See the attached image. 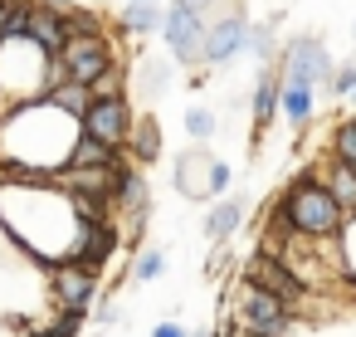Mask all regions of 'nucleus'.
<instances>
[{
  "label": "nucleus",
  "instance_id": "33",
  "mask_svg": "<svg viewBox=\"0 0 356 337\" xmlns=\"http://www.w3.org/2000/svg\"><path fill=\"white\" fill-rule=\"evenodd\" d=\"M234 191V166L229 162H220V157H210V176H205V196H229Z\"/></svg>",
  "mask_w": 356,
  "mask_h": 337
},
{
  "label": "nucleus",
  "instance_id": "8",
  "mask_svg": "<svg viewBox=\"0 0 356 337\" xmlns=\"http://www.w3.org/2000/svg\"><path fill=\"white\" fill-rule=\"evenodd\" d=\"M59 59H64V69H69V79H74V84H93L103 69H113V64H118V54H113L108 35H79V40H64Z\"/></svg>",
  "mask_w": 356,
  "mask_h": 337
},
{
  "label": "nucleus",
  "instance_id": "16",
  "mask_svg": "<svg viewBox=\"0 0 356 337\" xmlns=\"http://www.w3.org/2000/svg\"><path fill=\"white\" fill-rule=\"evenodd\" d=\"M171 176H176V191L186 201H205V176H210V152L205 147H186L171 157Z\"/></svg>",
  "mask_w": 356,
  "mask_h": 337
},
{
  "label": "nucleus",
  "instance_id": "4",
  "mask_svg": "<svg viewBox=\"0 0 356 337\" xmlns=\"http://www.w3.org/2000/svg\"><path fill=\"white\" fill-rule=\"evenodd\" d=\"M44 69H49V54L35 45V40H0V118L15 113L20 103H35L44 98Z\"/></svg>",
  "mask_w": 356,
  "mask_h": 337
},
{
  "label": "nucleus",
  "instance_id": "23",
  "mask_svg": "<svg viewBox=\"0 0 356 337\" xmlns=\"http://www.w3.org/2000/svg\"><path fill=\"white\" fill-rule=\"evenodd\" d=\"M113 162H122V147H108V142H98V137H88V132H79V142H74V152H69V166H64V171H88V166H113Z\"/></svg>",
  "mask_w": 356,
  "mask_h": 337
},
{
  "label": "nucleus",
  "instance_id": "31",
  "mask_svg": "<svg viewBox=\"0 0 356 337\" xmlns=\"http://www.w3.org/2000/svg\"><path fill=\"white\" fill-rule=\"evenodd\" d=\"M215 127H220V123H215V113H210L205 103H195V108H186V137H191L195 147H205V142L215 137Z\"/></svg>",
  "mask_w": 356,
  "mask_h": 337
},
{
  "label": "nucleus",
  "instance_id": "21",
  "mask_svg": "<svg viewBox=\"0 0 356 337\" xmlns=\"http://www.w3.org/2000/svg\"><path fill=\"white\" fill-rule=\"evenodd\" d=\"M171 79H176V69H171L161 54H147V59L137 64V74H132V88H137L142 103H156V98L171 88Z\"/></svg>",
  "mask_w": 356,
  "mask_h": 337
},
{
  "label": "nucleus",
  "instance_id": "40",
  "mask_svg": "<svg viewBox=\"0 0 356 337\" xmlns=\"http://www.w3.org/2000/svg\"><path fill=\"white\" fill-rule=\"evenodd\" d=\"M220 337H259V332H244V327H234V322H229V327H225Z\"/></svg>",
  "mask_w": 356,
  "mask_h": 337
},
{
  "label": "nucleus",
  "instance_id": "34",
  "mask_svg": "<svg viewBox=\"0 0 356 337\" xmlns=\"http://www.w3.org/2000/svg\"><path fill=\"white\" fill-rule=\"evenodd\" d=\"M171 6L191 10L195 20H215V15H229V10H239V0H171Z\"/></svg>",
  "mask_w": 356,
  "mask_h": 337
},
{
  "label": "nucleus",
  "instance_id": "45",
  "mask_svg": "<svg viewBox=\"0 0 356 337\" xmlns=\"http://www.w3.org/2000/svg\"><path fill=\"white\" fill-rule=\"evenodd\" d=\"M351 40H356V25H351Z\"/></svg>",
  "mask_w": 356,
  "mask_h": 337
},
{
  "label": "nucleus",
  "instance_id": "14",
  "mask_svg": "<svg viewBox=\"0 0 356 337\" xmlns=\"http://www.w3.org/2000/svg\"><path fill=\"white\" fill-rule=\"evenodd\" d=\"M113 210L127 215V225H132V244H142V235H147V215H152V186H147V176H142L137 166L122 176V186H118V196H113Z\"/></svg>",
  "mask_w": 356,
  "mask_h": 337
},
{
  "label": "nucleus",
  "instance_id": "10",
  "mask_svg": "<svg viewBox=\"0 0 356 337\" xmlns=\"http://www.w3.org/2000/svg\"><path fill=\"white\" fill-rule=\"evenodd\" d=\"M244 10H229V15H215L205 20V40H200V64H229L244 54Z\"/></svg>",
  "mask_w": 356,
  "mask_h": 337
},
{
  "label": "nucleus",
  "instance_id": "15",
  "mask_svg": "<svg viewBox=\"0 0 356 337\" xmlns=\"http://www.w3.org/2000/svg\"><path fill=\"white\" fill-rule=\"evenodd\" d=\"M278 88H283V74L268 64V69H259V79H254V98H249V118H254V147L264 142V132L273 127V118H278Z\"/></svg>",
  "mask_w": 356,
  "mask_h": 337
},
{
  "label": "nucleus",
  "instance_id": "7",
  "mask_svg": "<svg viewBox=\"0 0 356 337\" xmlns=\"http://www.w3.org/2000/svg\"><path fill=\"white\" fill-rule=\"evenodd\" d=\"M239 279H249V283H259L264 293L283 298L293 313H302V303H307V283H302V279L293 274V264H288V259H278V254H264V249H254V254L244 259Z\"/></svg>",
  "mask_w": 356,
  "mask_h": 337
},
{
  "label": "nucleus",
  "instance_id": "20",
  "mask_svg": "<svg viewBox=\"0 0 356 337\" xmlns=\"http://www.w3.org/2000/svg\"><path fill=\"white\" fill-rule=\"evenodd\" d=\"M312 113H317V93H312V88H302V84H283V88H278V118H283L293 132H307Z\"/></svg>",
  "mask_w": 356,
  "mask_h": 337
},
{
  "label": "nucleus",
  "instance_id": "12",
  "mask_svg": "<svg viewBox=\"0 0 356 337\" xmlns=\"http://www.w3.org/2000/svg\"><path fill=\"white\" fill-rule=\"evenodd\" d=\"M79 127L108 147H122L127 142V127H132V103L127 98H93L88 113L79 118Z\"/></svg>",
  "mask_w": 356,
  "mask_h": 337
},
{
  "label": "nucleus",
  "instance_id": "9",
  "mask_svg": "<svg viewBox=\"0 0 356 337\" xmlns=\"http://www.w3.org/2000/svg\"><path fill=\"white\" fill-rule=\"evenodd\" d=\"M171 49L176 64H200V40H205V20H195L191 10L181 6H166L161 10V30H156Z\"/></svg>",
  "mask_w": 356,
  "mask_h": 337
},
{
  "label": "nucleus",
  "instance_id": "11",
  "mask_svg": "<svg viewBox=\"0 0 356 337\" xmlns=\"http://www.w3.org/2000/svg\"><path fill=\"white\" fill-rule=\"evenodd\" d=\"M49 298H54V308H88L93 313V303H98V274H88L83 264H54L49 274Z\"/></svg>",
  "mask_w": 356,
  "mask_h": 337
},
{
  "label": "nucleus",
  "instance_id": "39",
  "mask_svg": "<svg viewBox=\"0 0 356 337\" xmlns=\"http://www.w3.org/2000/svg\"><path fill=\"white\" fill-rule=\"evenodd\" d=\"M0 337H20V322H6V318H0Z\"/></svg>",
  "mask_w": 356,
  "mask_h": 337
},
{
  "label": "nucleus",
  "instance_id": "3",
  "mask_svg": "<svg viewBox=\"0 0 356 337\" xmlns=\"http://www.w3.org/2000/svg\"><path fill=\"white\" fill-rule=\"evenodd\" d=\"M278 210L288 215L293 235H302V240H337V235H341V220H346V215H341V205L332 201V191L322 186L317 166L288 181V191H283Z\"/></svg>",
  "mask_w": 356,
  "mask_h": 337
},
{
  "label": "nucleus",
  "instance_id": "25",
  "mask_svg": "<svg viewBox=\"0 0 356 337\" xmlns=\"http://www.w3.org/2000/svg\"><path fill=\"white\" fill-rule=\"evenodd\" d=\"M166 264H171V254H166L161 244H147V249H137V259H132V269H127V283L147 288V283H156V279L166 274Z\"/></svg>",
  "mask_w": 356,
  "mask_h": 337
},
{
  "label": "nucleus",
  "instance_id": "6",
  "mask_svg": "<svg viewBox=\"0 0 356 337\" xmlns=\"http://www.w3.org/2000/svg\"><path fill=\"white\" fill-rule=\"evenodd\" d=\"M337 74V59L327 49L322 35H293L283 45V84H302V88H327Z\"/></svg>",
  "mask_w": 356,
  "mask_h": 337
},
{
  "label": "nucleus",
  "instance_id": "42",
  "mask_svg": "<svg viewBox=\"0 0 356 337\" xmlns=\"http://www.w3.org/2000/svg\"><path fill=\"white\" fill-rule=\"evenodd\" d=\"M44 6H59V10H69V6H79V0H44Z\"/></svg>",
  "mask_w": 356,
  "mask_h": 337
},
{
  "label": "nucleus",
  "instance_id": "37",
  "mask_svg": "<svg viewBox=\"0 0 356 337\" xmlns=\"http://www.w3.org/2000/svg\"><path fill=\"white\" fill-rule=\"evenodd\" d=\"M327 88H332V93H337V98H346V93H351V88H356V59H341V64H337V74H332V84H327Z\"/></svg>",
  "mask_w": 356,
  "mask_h": 337
},
{
  "label": "nucleus",
  "instance_id": "43",
  "mask_svg": "<svg viewBox=\"0 0 356 337\" xmlns=\"http://www.w3.org/2000/svg\"><path fill=\"white\" fill-rule=\"evenodd\" d=\"M341 103H346V108H351V113H356V88H351V93H346V98H341Z\"/></svg>",
  "mask_w": 356,
  "mask_h": 337
},
{
  "label": "nucleus",
  "instance_id": "1",
  "mask_svg": "<svg viewBox=\"0 0 356 337\" xmlns=\"http://www.w3.org/2000/svg\"><path fill=\"white\" fill-rule=\"evenodd\" d=\"M0 230L25 259L54 269V264L74 259L83 220L54 176L49 181H0Z\"/></svg>",
  "mask_w": 356,
  "mask_h": 337
},
{
  "label": "nucleus",
  "instance_id": "35",
  "mask_svg": "<svg viewBox=\"0 0 356 337\" xmlns=\"http://www.w3.org/2000/svg\"><path fill=\"white\" fill-rule=\"evenodd\" d=\"M337 254H341V274H351V279H356V215H346V220H341Z\"/></svg>",
  "mask_w": 356,
  "mask_h": 337
},
{
  "label": "nucleus",
  "instance_id": "13",
  "mask_svg": "<svg viewBox=\"0 0 356 337\" xmlns=\"http://www.w3.org/2000/svg\"><path fill=\"white\" fill-rule=\"evenodd\" d=\"M113 254H118V225H113V215L108 220H83L79 244H74V264H83L88 274H103V264Z\"/></svg>",
  "mask_w": 356,
  "mask_h": 337
},
{
  "label": "nucleus",
  "instance_id": "28",
  "mask_svg": "<svg viewBox=\"0 0 356 337\" xmlns=\"http://www.w3.org/2000/svg\"><path fill=\"white\" fill-rule=\"evenodd\" d=\"M44 98H49L59 113H69V118H83V113H88V103H93L88 84H74V79H69V84H59V88H54V93H44Z\"/></svg>",
  "mask_w": 356,
  "mask_h": 337
},
{
  "label": "nucleus",
  "instance_id": "26",
  "mask_svg": "<svg viewBox=\"0 0 356 337\" xmlns=\"http://www.w3.org/2000/svg\"><path fill=\"white\" fill-rule=\"evenodd\" d=\"M118 25H122V35L147 40V35H156V30H161V6H122Z\"/></svg>",
  "mask_w": 356,
  "mask_h": 337
},
{
  "label": "nucleus",
  "instance_id": "44",
  "mask_svg": "<svg viewBox=\"0 0 356 337\" xmlns=\"http://www.w3.org/2000/svg\"><path fill=\"white\" fill-rule=\"evenodd\" d=\"M127 6H161V0H127Z\"/></svg>",
  "mask_w": 356,
  "mask_h": 337
},
{
  "label": "nucleus",
  "instance_id": "38",
  "mask_svg": "<svg viewBox=\"0 0 356 337\" xmlns=\"http://www.w3.org/2000/svg\"><path fill=\"white\" fill-rule=\"evenodd\" d=\"M186 332H191V327H186L181 318H166V322H156V327H152V337H186Z\"/></svg>",
  "mask_w": 356,
  "mask_h": 337
},
{
  "label": "nucleus",
  "instance_id": "2",
  "mask_svg": "<svg viewBox=\"0 0 356 337\" xmlns=\"http://www.w3.org/2000/svg\"><path fill=\"white\" fill-rule=\"evenodd\" d=\"M79 118L59 113L49 98L20 103L0 118V181H49L69 166V152L79 142Z\"/></svg>",
  "mask_w": 356,
  "mask_h": 337
},
{
  "label": "nucleus",
  "instance_id": "18",
  "mask_svg": "<svg viewBox=\"0 0 356 337\" xmlns=\"http://www.w3.org/2000/svg\"><path fill=\"white\" fill-rule=\"evenodd\" d=\"M25 40H35L44 54H59L64 49V10L35 0V6H30V25H25Z\"/></svg>",
  "mask_w": 356,
  "mask_h": 337
},
{
  "label": "nucleus",
  "instance_id": "17",
  "mask_svg": "<svg viewBox=\"0 0 356 337\" xmlns=\"http://www.w3.org/2000/svg\"><path fill=\"white\" fill-rule=\"evenodd\" d=\"M239 225H244V201L229 191V196H220V201L205 210L200 235H205V244H215V249H220V244H229V240H234V230H239Z\"/></svg>",
  "mask_w": 356,
  "mask_h": 337
},
{
  "label": "nucleus",
  "instance_id": "30",
  "mask_svg": "<svg viewBox=\"0 0 356 337\" xmlns=\"http://www.w3.org/2000/svg\"><path fill=\"white\" fill-rule=\"evenodd\" d=\"M127 84H132V69L113 64V69H103V74L88 84V93H93V98H127Z\"/></svg>",
  "mask_w": 356,
  "mask_h": 337
},
{
  "label": "nucleus",
  "instance_id": "5",
  "mask_svg": "<svg viewBox=\"0 0 356 337\" xmlns=\"http://www.w3.org/2000/svg\"><path fill=\"white\" fill-rule=\"evenodd\" d=\"M229 303H234V327H244V332H259V337H293L298 332V313L249 279L234 283Z\"/></svg>",
  "mask_w": 356,
  "mask_h": 337
},
{
  "label": "nucleus",
  "instance_id": "22",
  "mask_svg": "<svg viewBox=\"0 0 356 337\" xmlns=\"http://www.w3.org/2000/svg\"><path fill=\"white\" fill-rule=\"evenodd\" d=\"M317 176H322V186L332 191V201L341 205V215H356V171H346L341 162H317Z\"/></svg>",
  "mask_w": 356,
  "mask_h": 337
},
{
  "label": "nucleus",
  "instance_id": "36",
  "mask_svg": "<svg viewBox=\"0 0 356 337\" xmlns=\"http://www.w3.org/2000/svg\"><path fill=\"white\" fill-rule=\"evenodd\" d=\"M93 322H98V327L122 322V308H118V298H113V293H98V303H93Z\"/></svg>",
  "mask_w": 356,
  "mask_h": 337
},
{
  "label": "nucleus",
  "instance_id": "19",
  "mask_svg": "<svg viewBox=\"0 0 356 337\" xmlns=\"http://www.w3.org/2000/svg\"><path fill=\"white\" fill-rule=\"evenodd\" d=\"M156 157H161V123H156V113H132V127H127V162L152 166Z\"/></svg>",
  "mask_w": 356,
  "mask_h": 337
},
{
  "label": "nucleus",
  "instance_id": "29",
  "mask_svg": "<svg viewBox=\"0 0 356 337\" xmlns=\"http://www.w3.org/2000/svg\"><path fill=\"white\" fill-rule=\"evenodd\" d=\"M83 322H88V308H54V322H44L30 337H79Z\"/></svg>",
  "mask_w": 356,
  "mask_h": 337
},
{
  "label": "nucleus",
  "instance_id": "32",
  "mask_svg": "<svg viewBox=\"0 0 356 337\" xmlns=\"http://www.w3.org/2000/svg\"><path fill=\"white\" fill-rule=\"evenodd\" d=\"M79 35H103V20L83 6H69L64 10V40H79Z\"/></svg>",
  "mask_w": 356,
  "mask_h": 337
},
{
  "label": "nucleus",
  "instance_id": "27",
  "mask_svg": "<svg viewBox=\"0 0 356 337\" xmlns=\"http://www.w3.org/2000/svg\"><path fill=\"white\" fill-rule=\"evenodd\" d=\"M332 162H341L346 171H356V113H346L337 127H332Z\"/></svg>",
  "mask_w": 356,
  "mask_h": 337
},
{
  "label": "nucleus",
  "instance_id": "24",
  "mask_svg": "<svg viewBox=\"0 0 356 337\" xmlns=\"http://www.w3.org/2000/svg\"><path fill=\"white\" fill-rule=\"evenodd\" d=\"M244 54H254L259 64H273V59H278V15L254 20V25L244 30Z\"/></svg>",
  "mask_w": 356,
  "mask_h": 337
},
{
  "label": "nucleus",
  "instance_id": "41",
  "mask_svg": "<svg viewBox=\"0 0 356 337\" xmlns=\"http://www.w3.org/2000/svg\"><path fill=\"white\" fill-rule=\"evenodd\" d=\"M186 337H220V332H215V327H191Z\"/></svg>",
  "mask_w": 356,
  "mask_h": 337
}]
</instances>
